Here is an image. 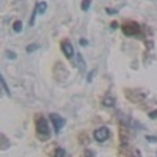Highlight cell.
<instances>
[{
    "instance_id": "obj_21",
    "label": "cell",
    "mask_w": 157,
    "mask_h": 157,
    "mask_svg": "<svg viewBox=\"0 0 157 157\" xmlns=\"http://www.w3.org/2000/svg\"><path fill=\"white\" fill-rule=\"evenodd\" d=\"M146 140H149V141L154 143V141H155V137H146Z\"/></svg>"
},
{
    "instance_id": "obj_3",
    "label": "cell",
    "mask_w": 157,
    "mask_h": 157,
    "mask_svg": "<svg viewBox=\"0 0 157 157\" xmlns=\"http://www.w3.org/2000/svg\"><path fill=\"white\" fill-rule=\"evenodd\" d=\"M50 121H52V124H54V129H55L57 134H60L61 129H63V126L66 124L64 118L60 116V115H57V113H50Z\"/></svg>"
},
{
    "instance_id": "obj_1",
    "label": "cell",
    "mask_w": 157,
    "mask_h": 157,
    "mask_svg": "<svg viewBox=\"0 0 157 157\" xmlns=\"http://www.w3.org/2000/svg\"><path fill=\"white\" fill-rule=\"evenodd\" d=\"M36 134H38V137H41L43 140H46L50 135L49 123H47L46 118H43V116H38L36 118Z\"/></svg>"
},
{
    "instance_id": "obj_15",
    "label": "cell",
    "mask_w": 157,
    "mask_h": 157,
    "mask_svg": "<svg viewBox=\"0 0 157 157\" xmlns=\"http://www.w3.org/2000/svg\"><path fill=\"white\" fill-rule=\"evenodd\" d=\"M82 157H94V152H93V151H88V149H86V151H85V152L82 154Z\"/></svg>"
},
{
    "instance_id": "obj_2",
    "label": "cell",
    "mask_w": 157,
    "mask_h": 157,
    "mask_svg": "<svg viewBox=\"0 0 157 157\" xmlns=\"http://www.w3.org/2000/svg\"><path fill=\"white\" fill-rule=\"evenodd\" d=\"M123 32H124V35H127V36H137L138 33H140V25L137 24V22H126L124 25H123Z\"/></svg>"
},
{
    "instance_id": "obj_18",
    "label": "cell",
    "mask_w": 157,
    "mask_h": 157,
    "mask_svg": "<svg viewBox=\"0 0 157 157\" xmlns=\"http://www.w3.org/2000/svg\"><path fill=\"white\" fill-rule=\"evenodd\" d=\"M105 11L109 13V14H116V10H112V8H107Z\"/></svg>"
},
{
    "instance_id": "obj_10",
    "label": "cell",
    "mask_w": 157,
    "mask_h": 157,
    "mask_svg": "<svg viewBox=\"0 0 157 157\" xmlns=\"http://www.w3.org/2000/svg\"><path fill=\"white\" fill-rule=\"evenodd\" d=\"M54 157H66V151H64L63 148H57V149H55Z\"/></svg>"
},
{
    "instance_id": "obj_4",
    "label": "cell",
    "mask_w": 157,
    "mask_h": 157,
    "mask_svg": "<svg viewBox=\"0 0 157 157\" xmlns=\"http://www.w3.org/2000/svg\"><path fill=\"white\" fill-rule=\"evenodd\" d=\"M93 137H94V140H96V141L102 143V141L109 140V137H110V130H109L105 126H102V127H99V129H96V130H94Z\"/></svg>"
},
{
    "instance_id": "obj_9",
    "label": "cell",
    "mask_w": 157,
    "mask_h": 157,
    "mask_svg": "<svg viewBox=\"0 0 157 157\" xmlns=\"http://www.w3.org/2000/svg\"><path fill=\"white\" fill-rule=\"evenodd\" d=\"M104 105H105V107H112V105H115V99H113L112 96L104 98Z\"/></svg>"
},
{
    "instance_id": "obj_20",
    "label": "cell",
    "mask_w": 157,
    "mask_h": 157,
    "mask_svg": "<svg viewBox=\"0 0 157 157\" xmlns=\"http://www.w3.org/2000/svg\"><path fill=\"white\" fill-rule=\"evenodd\" d=\"M110 27H112V29H113V30H115V29H116V27H118V24H116V22H112V25H110Z\"/></svg>"
},
{
    "instance_id": "obj_16",
    "label": "cell",
    "mask_w": 157,
    "mask_h": 157,
    "mask_svg": "<svg viewBox=\"0 0 157 157\" xmlns=\"http://www.w3.org/2000/svg\"><path fill=\"white\" fill-rule=\"evenodd\" d=\"M94 72H96V71H91V72L88 74V77H86V80H88V82H91V80H93V78H91V77L94 75Z\"/></svg>"
},
{
    "instance_id": "obj_5",
    "label": "cell",
    "mask_w": 157,
    "mask_h": 157,
    "mask_svg": "<svg viewBox=\"0 0 157 157\" xmlns=\"http://www.w3.org/2000/svg\"><path fill=\"white\" fill-rule=\"evenodd\" d=\"M61 50H63V54H64V57H66V58H72V55L75 54L74 47H72V44L69 41H63L61 43Z\"/></svg>"
},
{
    "instance_id": "obj_7",
    "label": "cell",
    "mask_w": 157,
    "mask_h": 157,
    "mask_svg": "<svg viewBox=\"0 0 157 157\" xmlns=\"http://www.w3.org/2000/svg\"><path fill=\"white\" fill-rule=\"evenodd\" d=\"M35 8H36V11H38V14H44L46 10H47V2H38Z\"/></svg>"
},
{
    "instance_id": "obj_13",
    "label": "cell",
    "mask_w": 157,
    "mask_h": 157,
    "mask_svg": "<svg viewBox=\"0 0 157 157\" xmlns=\"http://www.w3.org/2000/svg\"><path fill=\"white\" fill-rule=\"evenodd\" d=\"M6 57L10 58V60H16V54L13 50H6Z\"/></svg>"
},
{
    "instance_id": "obj_6",
    "label": "cell",
    "mask_w": 157,
    "mask_h": 157,
    "mask_svg": "<svg viewBox=\"0 0 157 157\" xmlns=\"http://www.w3.org/2000/svg\"><path fill=\"white\" fill-rule=\"evenodd\" d=\"M75 60H77V66H78V69L83 71L86 64H85V60H83V57H82L80 52H75Z\"/></svg>"
},
{
    "instance_id": "obj_14",
    "label": "cell",
    "mask_w": 157,
    "mask_h": 157,
    "mask_svg": "<svg viewBox=\"0 0 157 157\" xmlns=\"http://www.w3.org/2000/svg\"><path fill=\"white\" fill-rule=\"evenodd\" d=\"M38 47H39L38 44H30V46L27 47V52H29V54H32V52H33V50H36Z\"/></svg>"
},
{
    "instance_id": "obj_12",
    "label": "cell",
    "mask_w": 157,
    "mask_h": 157,
    "mask_svg": "<svg viewBox=\"0 0 157 157\" xmlns=\"http://www.w3.org/2000/svg\"><path fill=\"white\" fill-rule=\"evenodd\" d=\"M91 8V0H83L82 2V11H88Z\"/></svg>"
},
{
    "instance_id": "obj_8",
    "label": "cell",
    "mask_w": 157,
    "mask_h": 157,
    "mask_svg": "<svg viewBox=\"0 0 157 157\" xmlns=\"http://www.w3.org/2000/svg\"><path fill=\"white\" fill-rule=\"evenodd\" d=\"M0 83H2V88H3V91H5V94H6V96H11L10 88H8V85H6V80H5L3 75H0Z\"/></svg>"
},
{
    "instance_id": "obj_11",
    "label": "cell",
    "mask_w": 157,
    "mask_h": 157,
    "mask_svg": "<svg viewBox=\"0 0 157 157\" xmlns=\"http://www.w3.org/2000/svg\"><path fill=\"white\" fill-rule=\"evenodd\" d=\"M13 30H14L16 33H19V32L22 30V22H21V21H16L14 24H13Z\"/></svg>"
},
{
    "instance_id": "obj_19",
    "label": "cell",
    "mask_w": 157,
    "mask_h": 157,
    "mask_svg": "<svg viewBox=\"0 0 157 157\" xmlns=\"http://www.w3.org/2000/svg\"><path fill=\"white\" fill-rule=\"evenodd\" d=\"M149 116H151V118H152V120H154V118H157V110H155V112H152V113H151V115H149Z\"/></svg>"
},
{
    "instance_id": "obj_17",
    "label": "cell",
    "mask_w": 157,
    "mask_h": 157,
    "mask_svg": "<svg viewBox=\"0 0 157 157\" xmlns=\"http://www.w3.org/2000/svg\"><path fill=\"white\" fill-rule=\"evenodd\" d=\"M80 46H83V47H85V46H88V41H86L85 38H82V39H80Z\"/></svg>"
}]
</instances>
